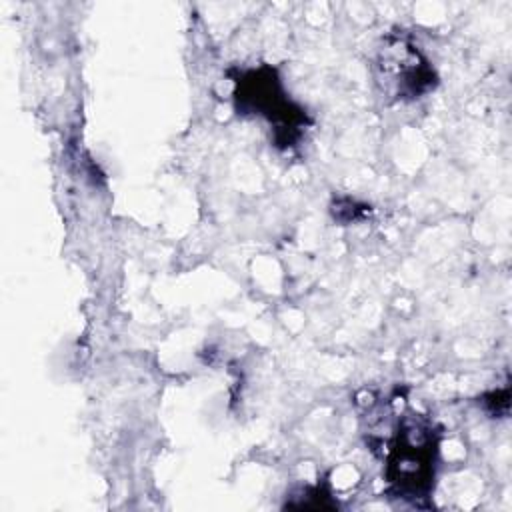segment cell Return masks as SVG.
<instances>
[{
    "label": "cell",
    "mask_w": 512,
    "mask_h": 512,
    "mask_svg": "<svg viewBox=\"0 0 512 512\" xmlns=\"http://www.w3.org/2000/svg\"><path fill=\"white\" fill-rule=\"evenodd\" d=\"M438 434L432 422L410 412L402 416L386 450V478L392 492L420 504L434 486Z\"/></svg>",
    "instance_id": "obj_1"
},
{
    "label": "cell",
    "mask_w": 512,
    "mask_h": 512,
    "mask_svg": "<svg viewBox=\"0 0 512 512\" xmlns=\"http://www.w3.org/2000/svg\"><path fill=\"white\" fill-rule=\"evenodd\" d=\"M234 100L238 112L258 114L270 122L278 146H292L308 122L306 112L288 100L272 66L240 72L236 76Z\"/></svg>",
    "instance_id": "obj_2"
},
{
    "label": "cell",
    "mask_w": 512,
    "mask_h": 512,
    "mask_svg": "<svg viewBox=\"0 0 512 512\" xmlns=\"http://www.w3.org/2000/svg\"><path fill=\"white\" fill-rule=\"evenodd\" d=\"M376 82L394 100H414L436 86V74L424 54L402 34H392L378 50Z\"/></svg>",
    "instance_id": "obj_3"
}]
</instances>
